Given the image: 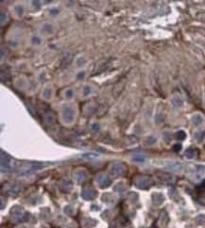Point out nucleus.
<instances>
[{
  "mask_svg": "<svg viewBox=\"0 0 205 228\" xmlns=\"http://www.w3.org/2000/svg\"><path fill=\"white\" fill-rule=\"evenodd\" d=\"M62 118L65 124H72L75 120V111L72 107H63L62 110Z\"/></svg>",
  "mask_w": 205,
  "mask_h": 228,
  "instance_id": "obj_1",
  "label": "nucleus"
},
{
  "mask_svg": "<svg viewBox=\"0 0 205 228\" xmlns=\"http://www.w3.org/2000/svg\"><path fill=\"white\" fill-rule=\"evenodd\" d=\"M14 160L11 158L8 155L1 153V171L2 172H9L13 169Z\"/></svg>",
  "mask_w": 205,
  "mask_h": 228,
  "instance_id": "obj_2",
  "label": "nucleus"
},
{
  "mask_svg": "<svg viewBox=\"0 0 205 228\" xmlns=\"http://www.w3.org/2000/svg\"><path fill=\"white\" fill-rule=\"evenodd\" d=\"M110 173L114 176L123 175L126 173V166L121 162H114L110 166Z\"/></svg>",
  "mask_w": 205,
  "mask_h": 228,
  "instance_id": "obj_3",
  "label": "nucleus"
},
{
  "mask_svg": "<svg viewBox=\"0 0 205 228\" xmlns=\"http://www.w3.org/2000/svg\"><path fill=\"white\" fill-rule=\"evenodd\" d=\"M135 185L138 188H141V190H147L150 185H151V180L149 177L145 175H141L138 176V177L135 178Z\"/></svg>",
  "mask_w": 205,
  "mask_h": 228,
  "instance_id": "obj_4",
  "label": "nucleus"
},
{
  "mask_svg": "<svg viewBox=\"0 0 205 228\" xmlns=\"http://www.w3.org/2000/svg\"><path fill=\"white\" fill-rule=\"evenodd\" d=\"M96 182H98V186L100 187L101 188H108L109 186L111 185V179L108 175H99L98 178H96Z\"/></svg>",
  "mask_w": 205,
  "mask_h": 228,
  "instance_id": "obj_5",
  "label": "nucleus"
},
{
  "mask_svg": "<svg viewBox=\"0 0 205 228\" xmlns=\"http://www.w3.org/2000/svg\"><path fill=\"white\" fill-rule=\"evenodd\" d=\"M21 191V188L20 186H18L16 184H11V185H9L7 190H6V192H7L10 196H15L17 195L18 193H19Z\"/></svg>",
  "mask_w": 205,
  "mask_h": 228,
  "instance_id": "obj_6",
  "label": "nucleus"
},
{
  "mask_svg": "<svg viewBox=\"0 0 205 228\" xmlns=\"http://www.w3.org/2000/svg\"><path fill=\"white\" fill-rule=\"evenodd\" d=\"M86 177H87V173L83 170H78L74 173V179L78 183H81L82 181H84Z\"/></svg>",
  "mask_w": 205,
  "mask_h": 228,
  "instance_id": "obj_7",
  "label": "nucleus"
},
{
  "mask_svg": "<svg viewBox=\"0 0 205 228\" xmlns=\"http://www.w3.org/2000/svg\"><path fill=\"white\" fill-rule=\"evenodd\" d=\"M96 195V192L94 190H84L81 192V196L85 200H92L94 199Z\"/></svg>",
  "mask_w": 205,
  "mask_h": 228,
  "instance_id": "obj_8",
  "label": "nucleus"
},
{
  "mask_svg": "<svg viewBox=\"0 0 205 228\" xmlns=\"http://www.w3.org/2000/svg\"><path fill=\"white\" fill-rule=\"evenodd\" d=\"M24 215L25 214H24L23 209L20 208H14L13 210H11V217H13V219H15V220H17V221H19Z\"/></svg>",
  "mask_w": 205,
  "mask_h": 228,
  "instance_id": "obj_9",
  "label": "nucleus"
},
{
  "mask_svg": "<svg viewBox=\"0 0 205 228\" xmlns=\"http://www.w3.org/2000/svg\"><path fill=\"white\" fill-rule=\"evenodd\" d=\"M132 160L135 161V162L143 163L146 161V156L142 154V153H135V154L132 156Z\"/></svg>",
  "mask_w": 205,
  "mask_h": 228,
  "instance_id": "obj_10",
  "label": "nucleus"
},
{
  "mask_svg": "<svg viewBox=\"0 0 205 228\" xmlns=\"http://www.w3.org/2000/svg\"><path fill=\"white\" fill-rule=\"evenodd\" d=\"M152 201L156 205H161L164 202V196L160 193H154L152 195Z\"/></svg>",
  "mask_w": 205,
  "mask_h": 228,
  "instance_id": "obj_11",
  "label": "nucleus"
},
{
  "mask_svg": "<svg viewBox=\"0 0 205 228\" xmlns=\"http://www.w3.org/2000/svg\"><path fill=\"white\" fill-rule=\"evenodd\" d=\"M192 122H193V124H194V125H196V127H198V125H200L203 123V119H202V117H201L200 115L196 114V115H194L192 117Z\"/></svg>",
  "mask_w": 205,
  "mask_h": 228,
  "instance_id": "obj_12",
  "label": "nucleus"
},
{
  "mask_svg": "<svg viewBox=\"0 0 205 228\" xmlns=\"http://www.w3.org/2000/svg\"><path fill=\"white\" fill-rule=\"evenodd\" d=\"M185 157L187 158H190V159H191V158H195L197 157V150L194 148L187 149L185 152Z\"/></svg>",
  "mask_w": 205,
  "mask_h": 228,
  "instance_id": "obj_13",
  "label": "nucleus"
},
{
  "mask_svg": "<svg viewBox=\"0 0 205 228\" xmlns=\"http://www.w3.org/2000/svg\"><path fill=\"white\" fill-rule=\"evenodd\" d=\"M167 169L171 172H178L180 169V165L179 163H169L167 166Z\"/></svg>",
  "mask_w": 205,
  "mask_h": 228,
  "instance_id": "obj_14",
  "label": "nucleus"
},
{
  "mask_svg": "<svg viewBox=\"0 0 205 228\" xmlns=\"http://www.w3.org/2000/svg\"><path fill=\"white\" fill-rule=\"evenodd\" d=\"M43 96L44 99H46V100H48V99H50L51 97H52V91H51L50 88L44 89V91L43 92Z\"/></svg>",
  "mask_w": 205,
  "mask_h": 228,
  "instance_id": "obj_15",
  "label": "nucleus"
},
{
  "mask_svg": "<svg viewBox=\"0 0 205 228\" xmlns=\"http://www.w3.org/2000/svg\"><path fill=\"white\" fill-rule=\"evenodd\" d=\"M172 104L174 105L175 107H180L182 105V98L179 96H175L172 99Z\"/></svg>",
  "mask_w": 205,
  "mask_h": 228,
  "instance_id": "obj_16",
  "label": "nucleus"
},
{
  "mask_svg": "<svg viewBox=\"0 0 205 228\" xmlns=\"http://www.w3.org/2000/svg\"><path fill=\"white\" fill-rule=\"evenodd\" d=\"M175 137H176V139H178V140H183L186 138V134H185L184 131L180 130V131H178L176 134H175Z\"/></svg>",
  "mask_w": 205,
  "mask_h": 228,
  "instance_id": "obj_17",
  "label": "nucleus"
},
{
  "mask_svg": "<svg viewBox=\"0 0 205 228\" xmlns=\"http://www.w3.org/2000/svg\"><path fill=\"white\" fill-rule=\"evenodd\" d=\"M74 94H75V92H74V91L72 89H69V90H67V91L65 92V97L68 98V99L73 98Z\"/></svg>",
  "mask_w": 205,
  "mask_h": 228,
  "instance_id": "obj_18",
  "label": "nucleus"
},
{
  "mask_svg": "<svg viewBox=\"0 0 205 228\" xmlns=\"http://www.w3.org/2000/svg\"><path fill=\"white\" fill-rule=\"evenodd\" d=\"M155 142H156V139L154 137H149V138H147V144H149V145L153 144Z\"/></svg>",
  "mask_w": 205,
  "mask_h": 228,
  "instance_id": "obj_19",
  "label": "nucleus"
},
{
  "mask_svg": "<svg viewBox=\"0 0 205 228\" xmlns=\"http://www.w3.org/2000/svg\"><path fill=\"white\" fill-rule=\"evenodd\" d=\"M91 91H92L91 87H89V86H86V87H85V88H84V90H83L84 95H89L90 94H91Z\"/></svg>",
  "mask_w": 205,
  "mask_h": 228,
  "instance_id": "obj_20",
  "label": "nucleus"
},
{
  "mask_svg": "<svg viewBox=\"0 0 205 228\" xmlns=\"http://www.w3.org/2000/svg\"><path fill=\"white\" fill-rule=\"evenodd\" d=\"M180 150H182V145H180V144H175L173 146V151L178 153V152H180Z\"/></svg>",
  "mask_w": 205,
  "mask_h": 228,
  "instance_id": "obj_21",
  "label": "nucleus"
},
{
  "mask_svg": "<svg viewBox=\"0 0 205 228\" xmlns=\"http://www.w3.org/2000/svg\"><path fill=\"white\" fill-rule=\"evenodd\" d=\"M17 11H18V15H22L23 13H24V8L22 6H18L17 7Z\"/></svg>",
  "mask_w": 205,
  "mask_h": 228,
  "instance_id": "obj_22",
  "label": "nucleus"
},
{
  "mask_svg": "<svg viewBox=\"0 0 205 228\" xmlns=\"http://www.w3.org/2000/svg\"><path fill=\"white\" fill-rule=\"evenodd\" d=\"M202 137H203V135L201 132H198V133L196 134V139H197L198 142H200V140H202Z\"/></svg>",
  "mask_w": 205,
  "mask_h": 228,
  "instance_id": "obj_23",
  "label": "nucleus"
},
{
  "mask_svg": "<svg viewBox=\"0 0 205 228\" xmlns=\"http://www.w3.org/2000/svg\"><path fill=\"white\" fill-rule=\"evenodd\" d=\"M92 129L94 130V131H96V132H98V129H99V125H98V124H94V125H93Z\"/></svg>",
  "mask_w": 205,
  "mask_h": 228,
  "instance_id": "obj_24",
  "label": "nucleus"
},
{
  "mask_svg": "<svg viewBox=\"0 0 205 228\" xmlns=\"http://www.w3.org/2000/svg\"><path fill=\"white\" fill-rule=\"evenodd\" d=\"M33 43H40L41 40L39 38H37V37H34V38H33Z\"/></svg>",
  "mask_w": 205,
  "mask_h": 228,
  "instance_id": "obj_25",
  "label": "nucleus"
},
{
  "mask_svg": "<svg viewBox=\"0 0 205 228\" xmlns=\"http://www.w3.org/2000/svg\"><path fill=\"white\" fill-rule=\"evenodd\" d=\"M4 16H6V14H4V13H1V24L4 23ZM5 19H6V17H5Z\"/></svg>",
  "mask_w": 205,
  "mask_h": 228,
  "instance_id": "obj_26",
  "label": "nucleus"
},
{
  "mask_svg": "<svg viewBox=\"0 0 205 228\" xmlns=\"http://www.w3.org/2000/svg\"><path fill=\"white\" fill-rule=\"evenodd\" d=\"M84 74H84V72H81L80 74H79V76H78V77H79V78H81V79H82V78H83V76H84Z\"/></svg>",
  "mask_w": 205,
  "mask_h": 228,
  "instance_id": "obj_27",
  "label": "nucleus"
}]
</instances>
